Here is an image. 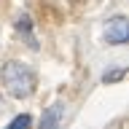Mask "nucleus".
<instances>
[{
    "label": "nucleus",
    "instance_id": "1",
    "mask_svg": "<svg viewBox=\"0 0 129 129\" xmlns=\"http://www.w3.org/2000/svg\"><path fill=\"white\" fill-rule=\"evenodd\" d=\"M0 83L14 100H27L35 91V73H32L30 64L11 59L0 67Z\"/></svg>",
    "mask_w": 129,
    "mask_h": 129
},
{
    "label": "nucleus",
    "instance_id": "2",
    "mask_svg": "<svg viewBox=\"0 0 129 129\" xmlns=\"http://www.w3.org/2000/svg\"><path fill=\"white\" fill-rule=\"evenodd\" d=\"M129 40V22L126 16H113L105 24V43L110 46H124Z\"/></svg>",
    "mask_w": 129,
    "mask_h": 129
},
{
    "label": "nucleus",
    "instance_id": "3",
    "mask_svg": "<svg viewBox=\"0 0 129 129\" xmlns=\"http://www.w3.org/2000/svg\"><path fill=\"white\" fill-rule=\"evenodd\" d=\"M64 116H67V102H54L51 108H46V113H43V118H40V126L43 129H54L59 126V124H64Z\"/></svg>",
    "mask_w": 129,
    "mask_h": 129
},
{
    "label": "nucleus",
    "instance_id": "4",
    "mask_svg": "<svg viewBox=\"0 0 129 129\" xmlns=\"http://www.w3.org/2000/svg\"><path fill=\"white\" fill-rule=\"evenodd\" d=\"M124 75H126V67H116V70H105L100 81H102V83H116V81H121Z\"/></svg>",
    "mask_w": 129,
    "mask_h": 129
},
{
    "label": "nucleus",
    "instance_id": "5",
    "mask_svg": "<svg viewBox=\"0 0 129 129\" xmlns=\"http://www.w3.org/2000/svg\"><path fill=\"white\" fill-rule=\"evenodd\" d=\"M19 126H32V116L22 113V116H14V118L8 121V129H19Z\"/></svg>",
    "mask_w": 129,
    "mask_h": 129
},
{
    "label": "nucleus",
    "instance_id": "6",
    "mask_svg": "<svg viewBox=\"0 0 129 129\" xmlns=\"http://www.w3.org/2000/svg\"><path fill=\"white\" fill-rule=\"evenodd\" d=\"M16 30H19V32H27V35H30L32 22H30V16H27V14H22L19 19H16Z\"/></svg>",
    "mask_w": 129,
    "mask_h": 129
},
{
    "label": "nucleus",
    "instance_id": "7",
    "mask_svg": "<svg viewBox=\"0 0 129 129\" xmlns=\"http://www.w3.org/2000/svg\"><path fill=\"white\" fill-rule=\"evenodd\" d=\"M0 108H3V97H0Z\"/></svg>",
    "mask_w": 129,
    "mask_h": 129
}]
</instances>
